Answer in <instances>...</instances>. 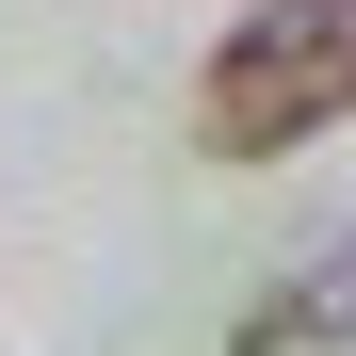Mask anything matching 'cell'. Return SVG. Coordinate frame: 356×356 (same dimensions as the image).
I'll return each instance as SVG.
<instances>
[{
	"label": "cell",
	"mask_w": 356,
	"mask_h": 356,
	"mask_svg": "<svg viewBox=\"0 0 356 356\" xmlns=\"http://www.w3.org/2000/svg\"><path fill=\"white\" fill-rule=\"evenodd\" d=\"M356 113V0H243L195 65V146L211 162H291Z\"/></svg>",
	"instance_id": "obj_1"
},
{
	"label": "cell",
	"mask_w": 356,
	"mask_h": 356,
	"mask_svg": "<svg viewBox=\"0 0 356 356\" xmlns=\"http://www.w3.org/2000/svg\"><path fill=\"white\" fill-rule=\"evenodd\" d=\"M308 340H356V259H308L291 291H259L227 324V356H308Z\"/></svg>",
	"instance_id": "obj_2"
}]
</instances>
